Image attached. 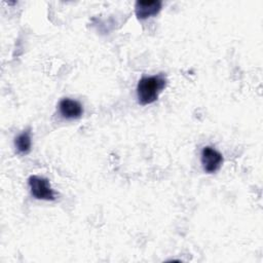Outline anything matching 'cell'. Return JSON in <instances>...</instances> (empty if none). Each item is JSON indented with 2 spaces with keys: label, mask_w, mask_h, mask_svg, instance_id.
<instances>
[{
  "label": "cell",
  "mask_w": 263,
  "mask_h": 263,
  "mask_svg": "<svg viewBox=\"0 0 263 263\" xmlns=\"http://www.w3.org/2000/svg\"><path fill=\"white\" fill-rule=\"evenodd\" d=\"M200 160L204 172L213 174L221 167L223 163V155L213 147L205 146L201 150Z\"/></svg>",
  "instance_id": "3957f363"
},
{
  "label": "cell",
  "mask_w": 263,
  "mask_h": 263,
  "mask_svg": "<svg viewBox=\"0 0 263 263\" xmlns=\"http://www.w3.org/2000/svg\"><path fill=\"white\" fill-rule=\"evenodd\" d=\"M14 145H15L17 151L21 154H28L31 151L32 139H31V130H30V128L24 130L22 134H20L15 138Z\"/></svg>",
  "instance_id": "8992f818"
},
{
  "label": "cell",
  "mask_w": 263,
  "mask_h": 263,
  "mask_svg": "<svg viewBox=\"0 0 263 263\" xmlns=\"http://www.w3.org/2000/svg\"><path fill=\"white\" fill-rule=\"evenodd\" d=\"M166 77L163 73L153 76H143L137 85V98L141 105L154 103L162 89L166 86Z\"/></svg>",
  "instance_id": "6da1fadb"
},
{
  "label": "cell",
  "mask_w": 263,
  "mask_h": 263,
  "mask_svg": "<svg viewBox=\"0 0 263 263\" xmlns=\"http://www.w3.org/2000/svg\"><path fill=\"white\" fill-rule=\"evenodd\" d=\"M28 184L32 195L36 199L42 200H54L55 192L50 187L49 180L40 176H30L28 179Z\"/></svg>",
  "instance_id": "7a4b0ae2"
},
{
  "label": "cell",
  "mask_w": 263,
  "mask_h": 263,
  "mask_svg": "<svg viewBox=\"0 0 263 263\" xmlns=\"http://www.w3.org/2000/svg\"><path fill=\"white\" fill-rule=\"evenodd\" d=\"M59 110L61 115L66 119H77L83 114L82 105L78 101L68 98L60 101Z\"/></svg>",
  "instance_id": "5b68a950"
},
{
  "label": "cell",
  "mask_w": 263,
  "mask_h": 263,
  "mask_svg": "<svg viewBox=\"0 0 263 263\" xmlns=\"http://www.w3.org/2000/svg\"><path fill=\"white\" fill-rule=\"evenodd\" d=\"M162 6L160 0H140L135 3V13L138 18L146 20L156 15Z\"/></svg>",
  "instance_id": "277c9868"
}]
</instances>
